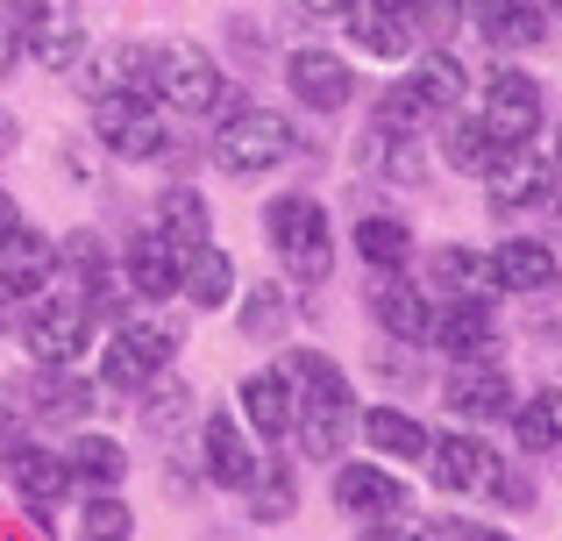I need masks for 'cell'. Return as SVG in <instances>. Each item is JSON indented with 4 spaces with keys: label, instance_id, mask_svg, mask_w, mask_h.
<instances>
[{
    "label": "cell",
    "instance_id": "cell-20",
    "mask_svg": "<svg viewBox=\"0 0 562 541\" xmlns=\"http://www.w3.org/2000/svg\"><path fill=\"white\" fill-rule=\"evenodd\" d=\"M549 157H535L520 143V150H498V165L484 171V200H492V214H535L541 200H549Z\"/></svg>",
    "mask_w": 562,
    "mask_h": 541
},
{
    "label": "cell",
    "instance_id": "cell-12",
    "mask_svg": "<svg viewBox=\"0 0 562 541\" xmlns=\"http://www.w3.org/2000/svg\"><path fill=\"white\" fill-rule=\"evenodd\" d=\"M57 285V236H43L36 222H8L0 228V300H36Z\"/></svg>",
    "mask_w": 562,
    "mask_h": 541
},
{
    "label": "cell",
    "instance_id": "cell-25",
    "mask_svg": "<svg viewBox=\"0 0 562 541\" xmlns=\"http://www.w3.org/2000/svg\"><path fill=\"white\" fill-rule=\"evenodd\" d=\"M65 471L79 492H122L128 485V449L114 435H93V428H71L65 435Z\"/></svg>",
    "mask_w": 562,
    "mask_h": 541
},
{
    "label": "cell",
    "instance_id": "cell-21",
    "mask_svg": "<svg viewBox=\"0 0 562 541\" xmlns=\"http://www.w3.org/2000/svg\"><path fill=\"white\" fill-rule=\"evenodd\" d=\"M427 342L456 363H484L498 349V320H492V300H441L435 306V335Z\"/></svg>",
    "mask_w": 562,
    "mask_h": 541
},
{
    "label": "cell",
    "instance_id": "cell-5",
    "mask_svg": "<svg viewBox=\"0 0 562 541\" xmlns=\"http://www.w3.org/2000/svg\"><path fill=\"white\" fill-rule=\"evenodd\" d=\"M14 335H22L29 363H79L86 349H93L100 320H93V306H86L79 292H36V300H22Z\"/></svg>",
    "mask_w": 562,
    "mask_h": 541
},
{
    "label": "cell",
    "instance_id": "cell-3",
    "mask_svg": "<svg viewBox=\"0 0 562 541\" xmlns=\"http://www.w3.org/2000/svg\"><path fill=\"white\" fill-rule=\"evenodd\" d=\"M263 243L278 250V264L300 285H321L335 271V228H328V207L314 193H278L263 207Z\"/></svg>",
    "mask_w": 562,
    "mask_h": 541
},
{
    "label": "cell",
    "instance_id": "cell-38",
    "mask_svg": "<svg viewBox=\"0 0 562 541\" xmlns=\"http://www.w3.org/2000/svg\"><path fill=\"white\" fill-rule=\"evenodd\" d=\"M441 157H449V171H470V179H484V171L498 165V143H492V128H484L477 114H449Z\"/></svg>",
    "mask_w": 562,
    "mask_h": 541
},
{
    "label": "cell",
    "instance_id": "cell-29",
    "mask_svg": "<svg viewBox=\"0 0 562 541\" xmlns=\"http://www.w3.org/2000/svg\"><path fill=\"white\" fill-rule=\"evenodd\" d=\"M278 371L292 377V399L300 406H328V399H357L349 392V371L328 357V349H285V363Z\"/></svg>",
    "mask_w": 562,
    "mask_h": 541
},
{
    "label": "cell",
    "instance_id": "cell-46",
    "mask_svg": "<svg viewBox=\"0 0 562 541\" xmlns=\"http://www.w3.org/2000/svg\"><path fill=\"white\" fill-rule=\"evenodd\" d=\"M8 222H22V214H14V193L0 185V228H8Z\"/></svg>",
    "mask_w": 562,
    "mask_h": 541
},
{
    "label": "cell",
    "instance_id": "cell-48",
    "mask_svg": "<svg viewBox=\"0 0 562 541\" xmlns=\"http://www.w3.org/2000/svg\"><path fill=\"white\" fill-rule=\"evenodd\" d=\"M555 165H562V128H555Z\"/></svg>",
    "mask_w": 562,
    "mask_h": 541
},
{
    "label": "cell",
    "instance_id": "cell-1",
    "mask_svg": "<svg viewBox=\"0 0 562 541\" xmlns=\"http://www.w3.org/2000/svg\"><path fill=\"white\" fill-rule=\"evenodd\" d=\"M150 100L179 122H221L235 108L221 65L200 50V43H157L150 50Z\"/></svg>",
    "mask_w": 562,
    "mask_h": 541
},
{
    "label": "cell",
    "instance_id": "cell-18",
    "mask_svg": "<svg viewBox=\"0 0 562 541\" xmlns=\"http://www.w3.org/2000/svg\"><path fill=\"white\" fill-rule=\"evenodd\" d=\"M335 514L363 520V528H371V520H392V514H406V485H398L378 457L335 463Z\"/></svg>",
    "mask_w": 562,
    "mask_h": 541
},
{
    "label": "cell",
    "instance_id": "cell-4",
    "mask_svg": "<svg viewBox=\"0 0 562 541\" xmlns=\"http://www.w3.org/2000/svg\"><path fill=\"white\" fill-rule=\"evenodd\" d=\"M93 143L114 165H171V114L150 93L93 100Z\"/></svg>",
    "mask_w": 562,
    "mask_h": 541
},
{
    "label": "cell",
    "instance_id": "cell-19",
    "mask_svg": "<svg viewBox=\"0 0 562 541\" xmlns=\"http://www.w3.org/2000/svg\"><path fill=\"white\" fill-rule=\"evenodd\" d=\"M371 320L392 342H427V335H435V300H427L406 271H378L371 278Z\"/></svg>",
    "mask_w": 562,
    "mask_h": 541
},
{
    "label": "cell",
    "instance_id": "cell-24",
    "mask_svg": "<svg viewBox=\"0 0 562 541\" xmlns=\"http://www.w3.org/2000/svg\"><path fill=\"white\" fill-rule=\"evenodd\" d=\"M470 22H477V36L498 43V50H535V43H549V8H541V0H470Z\"/></svg>",
    "mask_w": 562,
    "mask_h": 541
},
{
    "label": "cell",
    "instance_id": "cell-11",
    "mask_svg": "<svg viewBox=\"0 0 562 541\" xmlns=\"http://www.w3.org/2000/svg\"><path fill=\"white\" fill-rule=\"evenodd\" d=\"M477 122L492 128L498 150H520V143H535V128H541V79H527V71L498 65L492 79H484Z\"/></svg>",
    "mask_w": 562,
    "mask_h": 541
},
{
    "label": "cell",
    "instance_id": "cell-35",
    "mask_svg": "<svg viewBox=\"0 0 562 541\" xmlns=\"http://www.w3.org/2000/svg\"><path fill=\"white\" fill-rule=\"evenodd\" d=\"M136 414H143V428L150 435H179L186 420H200V399H192V385L186 377H150V385L136 392Z\"/></svg>",
    "mask_w": 562,
    "mask_h": 541
},
{
    "label": "cell",
    "instance_id": "cell-23",
    "mask_svg": "<svg viewBox=\"0 0 562 541\" xmlns=\"http://www.w3.org/2000/svg\"><path fill=\"white\" fill-rule=\"evenodd\" d=\"M357 399H328V406H300V420H292V449H300L306 463H342V449L357 442Z\"/></svg>",
    "mask_w": 562,
    "mask_h": 541
},
{
    "label": "cell",
    "instance_id": "cell-40",
    "mask_svg": "<svg viewBox=\"0 0 562 541\" xmlns=\"http://www.w3.org/2000/svg\"><path fill=\"white\" fill-rule=\"evenodd\" d=\"M427 122H435V114H427V100L413 93V79H398V86L378 93V122L371 128H384V136H420Z\"/></svg>",
    "mask_w": 562,
    "mask_h": 541
},
{
    "label": "cell",
    "instance_id": "cell-6",
    "mask_svg": "<svg viewBox=\"0 0 562 541\" xmlns=\"http://www.w3.org/2000/svg\"><path fill=\"white\" fill-rule=\"evenodd\" d=\"M114 278H122V292L136 306H165V300H179V285H186V250L150 222V228H136V236L122 243Z\"/></svg>",
    "mask_w": 562,
    "mask_h": 541
},
{
    "label": "cell",
    "instance_id": "cell-32",
    "mask_svg": "<svg viewBox=\"0 0 562 541\" xmlns=\"http://www.w3.org/2000/svg\"><path fill=\"white\" fill-rule=\"evenodd\" d=\"M157 228H165L179 250H200V243H214L206 193H200V185H165V193H157Z\"/></svg>",
    "mask_w": 562,
    "mask_h": 541
},
{
    "label": "cell",
    "instance_id": "cell-42",
    "mask_svg": "<svg viewBox=\"0 0 562 541\" xmlns=\"http://www.w3.org/2000/svg\"><path fill=\"white\" fill-rule=\"evenodd\" d=\"M22 442H29V414H22V399L8 392V399H0V463H8Z\"/></svg>",
    "mask_w": 562,
    "mask_h": 541
},
{
    "label": "cell",
    "instance_id": "cell-37",
    "mask_svg": "<svg viewBox=\"0 0 562 541\" xmlns=\"http://www.w3.org/2000/svg\"><path fill=\"white\" fill-rule=\"evenodd\" d=\"M406 79H413V93H420V100H427V114H456V108H463V93H470V79H463V65H456V57H449V50H427V57H420V65H413V71H406Z\"/></svg>",
    "mask_w": 562,
    "mask_h": 541
},
{
    "label": "cell",
    "instance_id": "cell-28",
    "mask_svg": "<svg viewBox=\"0 0 562 541\" xmlns=\"http://www.w3.org/2000/svg\"><path fill=\"white\" fill-rule=\"evenodd\" d=\"M357 442H371L378 463H413V457H427L435 435H427L406 406H363V414H357Z\"/></svg>",
    "mask_w": 562,
    "mask_h": 541
},
{
    "label": "cell",
    "instance_id": "cell-8",
    "mask_svg": "<svg viewBox=\"0 0 562 541\" xmlns=\"http://www.w3.org/2000/svg\"><path fill=\"white\" fill-rule=\"evenodd\" d=\"M14 399H22L29 420L71 435V428H86V414L100 406V385L79 371V363H36V371L22 377V392H14Z\"/></svg>",
    "mask_w": 562,
    "mask_h": 541
},
{
    "label": "cell",
    "instance_id": "cell-39",
    "mask_svg": "<svg viewBox=\"0 0 562 541\" xmlns=\"http://www.w3.org/2000/svg\"><path fill=\"white\" fill-rule=\"evenodd\" d=\"M79 541H136V506L122 492H86L79 499Z\"/></svg>",
    "mask_w": 562,
    "mask_h": 541
},
{
    "label": "cell",
    "instance_id": "cell-36",
    "mask_svg": "<svg viewBox=\"0 0 562 541\" xmlns=\"http://www.w3.org/2000/svg\"><path fill=\"white\" fill-rule=\"evenodd\" d=\"M513 435H520L527 457H549V449H562V385H541L535 399L513 406Z\"/></svg>",
    "mask_w": 562,
    "mask_h": 541
},
{
    "label": "cell",
    "instance_id": "cell-9",
    "mask_svg": "<svg viewBox=\"0 0 562 541\" xmlns=\"http://www.w3.org/2000/svg\"><path fill=\"white\" fill-rule=\"evenodd\" d=\"M427 477H435V492H456V499H492L498 477H506V457L484 435H435L427 442Z\"/></svg>",
    "mask_w": 562,
    "mask_h": 541
},
{
    "label": "cell",
    "instance_id": "cell-10",
    "mask_svg": "<svg viewBox=\"0 0 562 541\" xmlns=\"http://www.w3.org/2000/svg\"><path fill=\"white\" fill-rule=\"evenodd\" d=\"M257 435L243 428V414L235 406H206L200 414V471L214 492H249V477H257Z\"/></svg>",
    "mask_w": 562,
    "mask_h": 541
},
{
    "label": "cell",
    "instance_id": "cell-22",
    "mask_svg": "<svg viewBox=\"0 0 562 541\" xmlns=\"http://www.w3.org/2000/svg\"><path fill=\"white\" fill-rule=\"evenodd\" d=\"M79 86L86 100H114V93H150V43H100L79 57Z\"/></svg>",
    "mask_w": 562,
    "mask_h": 541
},
{
    "label": "cell",
    "instance_id": "cell-17",
    "mask_svg": "<svg viewBox=\"0 0 562 541\" xmlns=\"http://www.w3.org/2000/svg\"><path fill=\"white\" fill-rule=\"evenodd\" d=\"M441 406H449L456 420H513V377L498 371V363H456L449 377H441Z\"/></svg>",
    "mask_w": 562,
    "mask_h": 541
},
{
    "label": "cell",
    "instance_id": "cell-41",
    "mask_svg": "<svg viewBox=\"0 0 562 541\" xmlns=\"http://www.w3.org/2000/svg\"><path fill=\"white\" fill-rule=\"evenodd\" d=\"M363 541H441V534L427 528V520H413V514H392V520H371Z\"/></svg>",
    "mask_w": 562,
    "mask_h": 541
},
{
    "label": "cell",
    "instance_id": "cell-16",
    "mask_svg": "<svg viewBox=\"0 0 562 541\" xmlns=\"http://www.w3.org/2000/svg\"><path fill=\"white\" fill-rule=\"evenodd\" d=\"M235 414H243V428L257 435V442H292V420H300V399H292V377L278 371H249L235 377Z\"/></svg>",
    "mask_w": 562,
    "mask_h": 541
},
{
    "label": "cell",
    "instance_id": "cell-14",
    "mask_svg": "<svg viewBox=\"0 0 562 541\" xmlns=\"http://www.w3.org/2000/svg\"><path fill=\"white\" fill-rule=\"evenodd\" d=\"M285 93H292V108H306V114H342L349 100H357V71H349V57L306 43V50L285 57Z\"/></svg>",
    "mask_w": 562,
    "mask_h": 541
},
{
    "label": "cell",
    "instance_id": "cell-34",
    "mask_svg": "<svg viewBox=\"0 0 562 541\" xmlns=\"http://www.w3.org/2000/svg\"><path fill=\"white\" fill-rule=\"evenodd\" d=\"M285 328H292V292L285 285H249L235 300V335L243 342H285Z\"/></svg>",
    "mask_w": 562,
    "mask_h": 541
},
{
    "label": "cell",
    "instance_id": "cell-26",
    "mask_svg": "<svg viewBox=\"0 0 562 541\" xmlns=\"http://www.w3.org/2000/svg\"><path fill=\"white\" fill-rule=\"evenodd\" d=\"M492 278H498V292H520V300H535V292H549L562 264H555V250L541 236H506L492 250Z\"/></svg>",
    "mask_w": 562,
    "mask_h": 541
},
{
    "label": "cell",
    "instance_id": "cell-45",
    "mask_svg": "<svg viewBox=\"0 0 562 541\" xmlns=\"http://www.w3.org/2000/svg\"><path fill=\"white\" fill-rule=\"evenodd\" d=\"M300 14H314V22H328V14H349V0H300Z\"/></svg>",
    "mask_w": 562,
    "mask_h": 541
},
{
    "label": "cell",
    "instance_id": "cell-44",
    "mask_svg": "<svg viewBox=\"0 0 562 541\" xmlns=\"http://www.w3.org/2000/svg\"><path fill=\"white\" fill-rule=\"evenodd\" d=\"M14 143H22V122H14V114L0 108V157H14Z\"/></svg>",
    "mask_w": 562,
    "mask_h": 541
},
{
    "label": "cell",
    "instance_id": "cell-43",
    "mask_svg": "<svg viewBox=\"0 0 562 541\" xmlns=\"http://www.w3.org/2000/svg\"><path fill=\"white\" fill-rule=\"evenodd\" d=\"M22 22H8V14H0V86H8L14 79V65H22Z\"/></svg>",
    "mask_w": 562,
    "mask_h": 541
},
{
    "label": "cell",
    "instance_id": "cell-47",
    "mask_svg": "<svg viewBox=\"0 0 562 541\" xmlns=\"http://www.w3.org/2000/svg\"><path fill=\"white\" fill-rule=\"evenodd\" d=\"M541 8H549V14H555V22H562V0H541Z\"/></svg>",
    "mask_w": 562,
    "mask_h": 541
},
{
    "label": "cell",
    "instance_id": "cell-31",
    "mask_svg": "<svg viewBox=\"0 0 562 541\" xmlns=\"http://www.w3.org/2000/svg\"><path fill=\"white\" fill-rule=\"evenodd\" d=\"M186 306H200V314H214V306L235 300V257L221 250V243H200V250H186V285H179Z\"/></svg>",
    "mask_w": 562,
    "mask_h": 541
},
{
    "label": "cell",
    "instance_id": "cell-33",
    "mask_svg": "<svg viewBox=\"0 0 562 541\" xmlns=\"http://www.w3.org/2000/svg\"><path fill=\"white\" fill-rule=\"evenodd\" d=\"M349 243H357V257L371 271H406L413 264V228L398 222V214H363V222L349 228Z\"/></svg>",
    "mask_w": 562,
    "mask_h": 541
},
{
    "label": "cell",
    "instance_id": "cell-7",
    "mask_svg": "<svg viewBox=\"0 0 562 541\" xmlns=\"http://www.w3.org/2000/svg\"><path fill=\"white\" fill-rule=\"evenodd\" d=\"M14 22H22L29 65H43V71H79V57L93 50L79 0H22V14H14Z\"/></svg>",
    "mask_w": 562,
    "mask_h": 541
},
{
    "label": "cell",
    "instance_id": "cell-13",
    "mask_svg": "<svg viewBox=\"0 0 562 541\" xmlns=\"http://www.w3.org/2000/svg\"><path fill=\"white\" fill-rule=\"evenodd\" d=\"M0 471H8V492L22 499L29 520H50L57 506H65V492H79V485H71V471H65V449L36 442V435H29V442L0 463Z\"/></svg>",
    "mask_w": 562,
    "mask_h": 541
},
{
    "label": "cell",
    "instance_id": "cell-27",
    "mask_svg": "<svg viewBox=\"0 0 562 541\" xmlns=\"http://www.w3.org/2000/svg\"><path fill=\"white\" fill-rule=\"evenodd\" d=\"M427 285L441 300H492L498 278H492V250H470V243H441L427 257Z\"/></svg>",
    "mask_w": 562,
    "mask_h": 541
},
{
    "label": "cell",
    "instance_id": "cell-2",
    "mask_svg": "<svg viewBox=\"0 0 562 541\" xmlns=\"http://www.w3.org/2000/svg\"><path fill=\"white\" fill-rule=\"evenodd\" d=\"M292 150H300V128H292V114H278V108L235 100V108L214 122V165L228 171V179H263V171L292 165Z\"/></svg>",
    "mask_w": 562,
    "mask_h": 541
},
{
    "label": "cell",
    "instance_id": "cell-30",
    "mask_svg": "<svg viewBox=\"0 0 562 541\" xmlns=\"http://www.w3.org/2000/svg\"><path fill=\"white\" fill-rule=\"evenodd\" d=\"M243 506H249L257 528H278V520L300 514V477H292V457H263L257 477H249V492H243Z\"/></svg>",
    "mask_w": 562,
    "mask_h": 541
},
{
    "label": "cell",
    "instance_id": "cell-15",
    "mask_svg": "<svg viewBox=\"0 0 562 541\" xmlns=\"http://www.w3.org/2000/svg\"><path fill=\"white\" fill-rule=\"evenodd\" d=\"M342 22H349V43H357L363 57H384V65L420 50V14H413L406 0H349Z\"/></svg>",
    "mask_w": 562,
    "mask_h": 541
}]
</instances>
